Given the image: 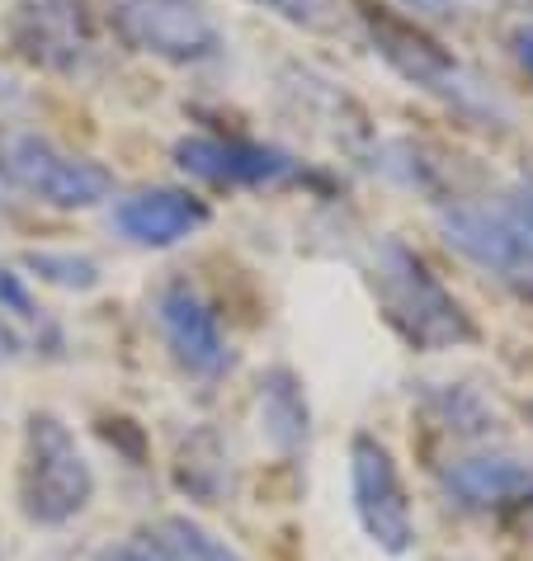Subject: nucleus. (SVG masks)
I'll return each mask as SVG.
<instances>
[{
  "instance_id": "obj_5",
  "label": "nucleus",
  "mask_w": 533,
  "mask_h": 561,
  "mask_svg": "<svg viewBox=\"0 0 533 561\" xmlns=\"http://www.w3.org/2000/svg\"><path fill=\"white\" fill-rule=\"evenodd\" d=\"M0 184L14 194H29L34 204H48L61 213L95 208L114 194V170L90 161L81 151L57 147L20 123H0Z\"/></svg>"
},
{
  "instance_id": "obj_9",
  "label": "nucleus",
  "mask_w": 533,
  "mask_h": 561,
  "mask_svg": "<svg viewBox=\"0 0 533 561\" xmlns=\"http://www.w3.org/2000/svg\"><path fill=\"white\" fill-rule=\"evenodd\" d=\"M350 491H354V514L364 524V534L387 557H406L416 548V519H411V501H406L397 458L373 434H354L350 439Z\"/></svg>"
},
{
  "instance_id": "obj_17",
  "label": "nucleus",
  "mask_w": 533,
  "mask_h": 561,
  "mask_svg": "<svg viewBox=\"0 0 533 561\" xmlns=\"http://www.w3.org/2000/svg\"><path fill=\"white\" fill-rule=\"evenodd\" d=\"M24 270L38 274L43 284L67 288V293H90V288H100V278H104L95 260L76 255V251H29L24 255Z\"/></svg>"
},
{
  "instance_id": "obj_3",
  "label": "nucleus",
  "mask_w": 533,
  "mask_h": 561,
  "mask_svg": "<svg viewBox=\"0 0 533 561\" xmlns=\"http://www.w3.org/2000/svg\"><path fill=\"white\" fill-rule=\"evenodd\" d=\"M439 237L496 284L533 298V175H514L491 194L449 198L439 208Z\"/></svg>"
},
{
  "instance_id": "obj_7",
  "label": "nucleus",
  "mask_w": 533,
  "mask_h": 561,
  "mask_svg": "<svg viewBox=\"0 0 533 561\" xmlns=\"http://www.w3.org/2000/svg\"><path fill=\"white\" fill-rule=\"evenodd\" d=\"M5 43L24 67L61 81H81L104 57L86 0H14L5 14Z\"/></svg>"
},
{
  "instance_id": "obj_21",
  "label": "nucleus",
  "mask_w": 533,
  "mask_h": 561,
  "mask_svg": "<svg viewBox=\"0 0 533 561\" xmlns=\"http://www.w3.org/2000/svg\"><path fill=\"white\" fill-rule=\"evenodd\" d=\"M24 100V90H20V81H14L10 71H0V108H14Z\"/></svg>"
},
{
  "instance_id": "obj_4",
  "label": "nucleus",
  "mask_w": 533,
  "mask_h": 561,
  "mask_svg": "<svg viewBox=\"0 0 533 561\" xmlns=\"http://www.w3.org/2000/svg\"><path fill=\"white\" fill-rule=\"evenodd\" d=\"M95 501V467L86 462L71 425L53 411H34L24 425L20 510L29 524L61 528Z\"/></svg>"
},
{
  "instance_id": "obj_1",
  "label": "nucleus",
  "mask_w": 533,
  "mask_h": 561,
  "mask_svg": "<svg viewBox=\"0 0 533 561\" xmlns=\"http://www.w3.org/2000/svg\"><path fill=\"white\" fill-rule=\"evenodd\" d=\"M350 5L359 14V24H364L373 53H378L387 61V71L401 76L411 90L453 108V114L463 123H473V128L506 133L514 123V108L506 104V95L486 81L473 61H463L453 48H444L426 24L406 20L397 10L373 5V0H350Z\"/></svg>"
},
{
  "instance_id": "obj_15",
  "label": "nucleus",
  "mask_w": 533,
  "mask_h": 561,
  "mask_svg": "<svg viewBox=\"0 0 533 561\" xmlns=\"http://www.w3.org/2000/svg\"><path fill=\"white\" fill-rule=\"evenodd\" d=\"M175 481H180V491H190L194 501H203V505L223 501L231 472H227V448H223V439H217L213 430H199L194 439L180 448Z\"/></svg>"
},
{
  "instance_id": "obj_22",
  "label": "nucleus",
  "mask_w": 533,
  "mask_h": 561,
  "mask_svg": "<svg viewBox=\"0 0 533 561\" xmlns=\"http://www.w3.org/2000/svg\"><path fill=\"white\" fill-rule=\"evenodd\" d=\"M529 510H533V505H529Z\"/></svg>"
},
{
  "instance_id": "obj_20",
  "label": "nucleus",
  "mask_w": 533,
  "mask_h": 561,
  "mask_svg": "<svg viewBox=\"0 0 533 561\" xmlns=\"http://www.w3.org/2000/svg\"><path fill=\"white\" fill-rule=\"evenodd\" d=\"M514 57H520V67L533 76V24H524L520 34H514Z\"/></svg>"
},
{
  "instance_id": "obj_11",
  "label": "nucleus",
  "mask_w": 533,
  "mask_h": 561,
  "mask_svg": "<svg viewBox=\"0 0 533 561\" xmlns=\"http://www.w3.org/2000/svg\"><path fill=\"white\" fill-rule=\"evenodd\" d=\"M208 227V204L175 184H147L114 204V231L143 251H170Z\"/></svg>"
},
{
  "instance_id": "obj_12",
  "label": "nucleus",
  "mask_w": 533,
  "mask_h": 561,
  "mask_svg": "<svg viewBox=\"0 0 533 561\" xmlns=\"http://www.w3.org/2000/svg\"><path fill=\"white\" fill-rule=\"evenodd\" d=\"M444 491L463 510H510L533 505V467L506 454H477L444 467Z\"/></svg>"
},
{
  "instance_id": "obj_18",
  "label": "nucleus",
  "mask_w": 533,
  "mask_h": 561,
  "mask_svg": "<svg viewBox=\"0 0 533 561\" xmlns=\"http://www.w3.org/2000/svg\"><path fill=\"white\" fill-rule=\"evenodd\" d=\"M250 5L270 10L274 20H284L293 28H307V34L336 28V0H250Z\"/></svg>"
},
{
  "instance_id": "obj_10",
  "label": "nucleus",
  "mask_w": 533,
  "mask_h": 561,
  "mask_svg": "<svg viewBox=\"0 0 533 561\" xmlns=\"http://www.w3.org/2000/svg\"><path fill=\"white\" fill-rule=\"evenodd\" d=\"M156 325L170 358L190 373V378H223L231 368V350L223 335V321L208 307V298L190 284V278H170L156 293Z\"/></svg>"
},
{
  "instance_id": "obj_6",
  "label": "nucleus",
  "mask_w": 533,
  "mask_h": 561,
  "mask_svg": "<svg viewBox=\"0 0 533 561\" xmlns=\"http://www.w3.org/2000/svg\"><path fill=\"white\" fill-rule=\"evenodd\" d=\"M104 24L128 53L166 67H208L227 53L223 20L208 0H109Z\"/></svg>"
},
{
  "instance_id": "obj_19",
  "label": "nucleus",
  "mask_w": 533,
  "mask_h": 561,
  "mask_svg": "<svg viewBox=\"0 0 533 561\" xmlns=\"http://www.w3.org/2000/svg\"><path fill=\"white\" fill-rule=\"evenodd\" d=\"M397 5L411 10L416 24H426V20L444 24V20H453V14H458V0H397Z\"/></svg>"
},
{
  "instance_id": "obj_16",
  "label": "nucleus",
  "mask_w": 533,
  "mask_h": 561,
  "mask_svg": "<svg viewBox=\"0 0 533 561\" xmlns=\"http://www.w3.org/2000/svg\"><path fill=\"white\" fill-rule=\"evenodd\" d=\"M426 407L444 430H453L458 439H486L496 430V411L473 392V387H430Z\"/></svg>"
},
{
  "instance_id": "obj_13",
  "label": "nucleus",
  "mask_w": 533,
  "mask_h": 561,
  "mask_svg": "<svg viewBox=\"0 0 533 561\" xmlns=\"http://www.w3.org/2000/svg\"><path fill=\"white\" fill-rule=\"evenodd\" d=\"M95 561H241V557L227 542H217L213 534H203L199 524L180 519V514H166V519L143 524L137 534L118 538Z\"/></svg>"
},
{
  "instance_id": "obj_2",
  "label": "nucleus",
  "mask_w": 533,
  "mask_h": 561,
  "mask_svg": "<svg viewBox=\"0 0 533 561\" xmlns=\"http://www.w3.org/2000/svg\"><path fill=\"white\" fill-rule=\"evenodd\" d=\"M354 264L364 274L383 321L411 350L444 354V350H463L477 340V325L463 311V302L439 284V274L401 237H368V245L354 255Z\"/></svg>"
},
{
  "instance_id": "obj_8",
  "label": "nucleus",
  "mask_w": 533,
  "mask_h": 561,
  "mask_svg": "<svg viewBox=\"0 0 533 561\" xmlns=\"http://www.w3.org/2000/svg\"><path fill=\"white\" fill-rule=\"evenodd\" d=\"M175 165L213 190H279V184H307V190H331L317 170L303 165L293 151L250 142V137H217L194 133L175 142Z\"/></svg>"
},
{
  "instance_id": "obj_14",
  "label": "nucleus",
  "mask_w": 533,
  "mask_h": 561,
  "mask_svg": "<svg viewBox=\"0 0 533 561\" xmlns=\"http://www.w3.org/2000/svg\"><path fill=\"white\" fill-rule=\"evenodd\" d=\"M260 430L279 454H307L311 444V407L293 368H270L260 378Z\"/></svg>"
}]
</instances>
